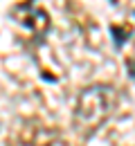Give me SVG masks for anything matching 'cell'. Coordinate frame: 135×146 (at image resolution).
<instances>
[{"label": "cell", "instance_id": "7a4b0ae2", "mask_svg": "<svg viewBox=\"0 0 135 146\" xmlns=\"http://www.w3.org/2000/svg\"><path fill=\"white\" fill-rule=\"evenodd\" d=\"M9 18L14 20L16 25H20L23 29H27V34L34 38V40H39V43L47 36V32H50V27H52L50 14L41 7L36 0L16 2V5L9 9Z\"/></svg>", "mask_w": 135, "mask_h": 146}, {"label": "cell", "instance_id": "3957f363", "mask_svg": "<svg viewBox=\"0 0 135 146\" xmlns=\"http://www.w3.org/2000/svg\"><path fill=\"white\" fill-rule=\"evenodd\" d=\"M11 146H32V144H29V142H25V139H23V142H20V144H11Z\"/></svg>", "mask_w": 135, "mask_h": 146}, {"label": "cell", "instance_id": "6da1fadb", "mask_svg": "<svg viewBox=\"0 0 135 146\" xmlns=\"http://www.w3.org/2000/svg\"><path fill=\"white\" fill-rule=\"evenodd\" d=\"M117 106H119V94L115 86L110 83L86 86L79 92L72 110V128L81 137H92L115 115Z\"/></svg>", "mask_w": 135, "mask_h": 146}]
</instances>
